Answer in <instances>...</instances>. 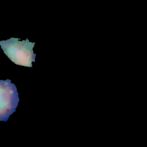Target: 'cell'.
Returning a JSON list of instances; mask_svg holds the SVG:
<instances>
[{
	"label": "cell",
	"instance_id": "6da1fadb",
	"mask_svg": "<svg viewBox=\"0 0 147 147\" xmlns=\"http://www.w3.org/2000/svg\"><path fill=\"white\" fill-rule=\"evenodd\" d=\"M34 44V42H29L28 38L20 41L18 38L11 37L0 41L3 52L12 62L28 67H32V62L35 61L36 55L33 51Z\"/></svg>",
	"mask_w": 147,
	"mask_h": 147
},
{
	"label": "cell",
	"instance_id": "7a4b0ae2",
	"mask_svg": "<svg viewBox=\"0 0 147 147\" xmlns=\"http://www.w3.org/2000/svg\"><path fill=\"white\" fill-rule=\"evenodd\" d=\"M17 87L11 80H0V121H7L19 102Z\"/></svg>",
	"mask_w": 147,
	"mask_h": 147
}]
</instances>
